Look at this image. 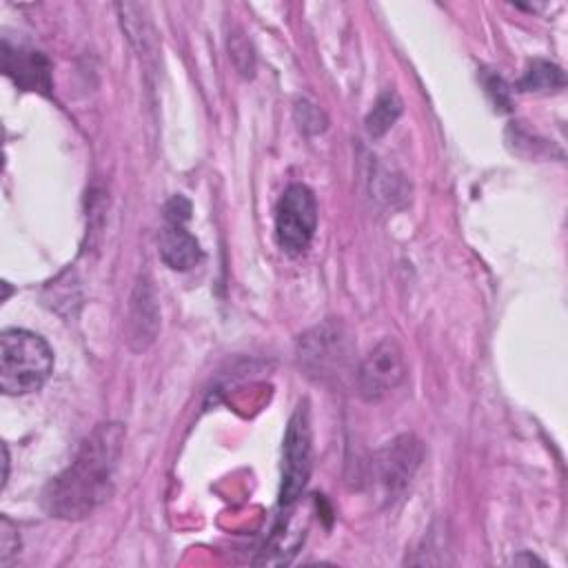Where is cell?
<instances>
[{"instance_id":"6da1fadb","label":"cell","mask_w":568,"mask_h":568,"mask_svg":"<svg viewBox=\"0 0 568 568\" xmlns=\"http://www.w3.org/2000/svg\"><path fill=\"white\" fill-rule=\"evenodd\" d=\"M122 444V424H98L82 439L73 462L44 488L47 513L60 519H84L104 504L113 493Z\"/></svg>"},{"instance_id":"7a4b0ae2","label":"cell","mask_w":568,"mask_h":568,"mask_svg":"<svg viewBox=\"0 0 568 568\" xmlns=\"http://www.w3.org/2000/svg\"><path fill=\"white\" fill-rule=\"evenodd\" d=\"M49 344L27 328H7L0 335V386L4 395L38 390L51 375Z\"/></svg>"},{"instance_id":"3957f363","label":"cell","mask_w":568,"mask_h":568,"mask_svg":"<svg viewBox=\"0 0 568 568\" xmlns=\"http://www.w3.org/2000/svg\"><path fill=\"white\" fill-rule=\"evenodd\" d=\"M313 468V433L308 402L302 399L293 410L284 446H282V484H280V506L291 508L302 495Z\"/></svg>"},{"instance_id":"277c9868","label":"cell","mask_w":568,"mask_h":568,"mask_svg":"<svg viewBox=\"0 0 568 568\" xmlns=\"http://www.w3.org/2000/svg\"><path fill=\"white\" fill-rule=\"evenodd\" d=\"M351 355L353 342L337 320H326L324 324L311 328L306 335H302L297 346L300 366L317 382L342 375L351 362Z\"/></svg>"},{"instance_id":"5b68a950","label":"cell","mask_w":568,"mask_h":568,"mask_svg":"<svg viewBox=\"0 0 568 568\" xmlns=\"http://www.w3.org/2000/svg\"><path fill=\"white\" fill-rule=\"evenodd\" d=\"M317 229V202L306 184H291L275 206V240L288 255L308 248Z\"/></svg>"},{"instance_id":"8992f818","label":"cell","mask_w":568,"mask_h":568,"mask_svg":"<svg viewBox=\"0 0 568 568\" xmlns=\"http://www.w3.org/2000/svg\"><path fill=\"white\" fill-rule=\"evenodd\" d=\"M406 377V357L395 337L377 342L355 371V386L364 402H382Z\"/></svg>"},{"instance_id":"52a82bcc","label":"cell","mask_w":568,"mask_h":568,"mask_svg":"<svg viewBox=\"0 0 568 568\" xmlns=\"http://www.w3.org/2000/svg\"><path fill=\"white\" fill-rule=\"evenodd\" d=\"M422 455V444L413 435L393 439L371 459V484L382 493L384 499H393L410 484Z\"/></svg>"},{"instance_id":"ba28073f","label":"cell","mask_w":568,"mask_h":568,"mask_svg":"<svg viewBox=\"0 0 568 568\" xmlns=\"http://www.w3.org/2000/svg\"><path fill=\"white\" fill-rule=\"evenodd\" d=\"M189 217V200L173 195L164 206V224L160 231V260L173 271H189L202 260L200 242L186 231Z\"/></svg>"},{"instance_id":"9c48e42d","label":"cell","mask_w":568,"mask_h":568,"mask_svg":"<svg viewBox=\"0 0 568 568\" xmlns=\"http://www.w3.org/2000/svg\"><path fill=\"white\" fill-rule=\"evenodd\" d=\"M160 328V308L153 282L149 275H142L135 282L129 304V320H126V342L133 351H146L158 335Z\"/></svg>"},{"instance_id":"30bf717a","label":"cell","mask_w":568,"mask_h":568,"mask_svg":"<svg viewBox=\"0 0 568 568\" xmlns=\"http://www.w3.org/2000/svg\"><path fill=\"white\" fill-rule=\"evenodd\" d=\"M2 69L22 91H51V64L44 53L29 47H13L7 38L2 40Z\"/></svg>"},{"instance_id":"8fae6325","label":"cell","mask_w":568,"mask_h":568,"mask_svg":"<svg viewBox=\"0 0 568 568\" xmlns=\"http://www.w3.org/2000/svg\"><path fill=\"white\" fill-rule=\"evenodd\" d=\"M304 539V528H293L291 521L280 524L271 535L268 544L257 557V564H288Z\"/></svg>"},{"instance_id":"7c38bea8","label":"cell","mask_w":568,"mask_h":568,"mask_svg":"<svg viewBox=\"0 0 568 568\" xmlns=\"http://www.w3.org/2000/svg\"><path fill=\"white\" fill-rule=\"evenodd\" d=\"M402 115V100L395 91L386 89L384 93H379V98L375 100L373 109L366 115V131L371 138H382Z\"/></svg>"},{"instance_id":"4fadbf2b","label":"cell","mask_w":568,"mask_h":568,"mask_svg":"<svg viewBox=\"0 0 568 568\" xmlns=\"http://www.w3.org/2000/svg\"><path fill=\"white\" fill-rule=\"evenodd\" d=\"M564 87V71L548 60H532L517 82L519 91H555Z\"/></svg>"},{"instance_id":"5bb4252c","label":"cell","mask_w":568,"mask_h":568,"mask_svg":"<svg viewBox=\"0 0 568 568\" xmlns=\"http://www.w3.org/2000/svg\"><path fill=\"white\" fill-rule=\"evenodd\" d=\"M295 120L304 133H320L326 129V115L308 100L295 102Z\"/></svg>"},{"instance_id":"9a60e30c","label":"cell","mask_w":568,"mask_h":568,"mask_svg":"<svg viewBox=\"0 0 568 568\" xmlns=\"http://www.w3.org/2000/svg\"><path fill=\"white\" fill-rule=\"evenodd\" d=\"M20 548V537L16 526L9 521V517L2 515L0 519V564H7L11 555H16Z\"/></svg>"},{"instance_id":"2e32d148","label":"cell","mask_w":568,"mask_h":568,"mask_svg":"<svg viewBox=\"0 0 568 568\" xmlns=\"http://www.w3.org/2000/svg\"><path fill=\"white\" fill-rule=\"evenodd\" d=\"M484 87H486V91L490 93L493 102H495L499 109H504V111L510 109V95H508V89H506V84H504V80H501L499 75L490 73V75L484 80Z\"/></svg>"},{"instance_id":"e0dca14e","label":"cell","mask_w":568,"mask_h":568,"mask_svg":"<svg viewBox=\"0 0 568 568\" xmlns=\"http://www.w3.org/2000/svg\"><path fill=\"white\" fill-rule=\"evenodd\" d=\"M2 466H4V473H2V486H4L7 477H9V450H7V446H2Z\"/></svg>"}]
</instances>
